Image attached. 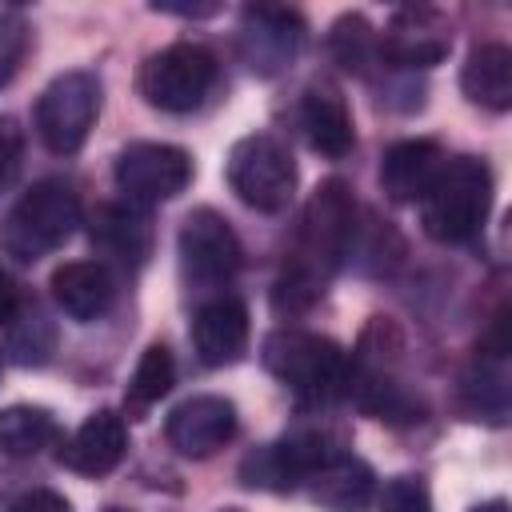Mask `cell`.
I'll use <instances>...</instances> for the list:
<instances>
[{
	"label": "cell",
	"instance_id": "6da1fadb",
	"mask_svg": "<svg viewBox=\"0 0 512 512\" xmlns=\"http://www.w3.org/2000/svg\"><path fill=\"white\" fill-rule=\"evenodd\" d=\"M356 228L360 224H356L352 188L336 176L324 180L304 204L296 244H292L288 260H284V272L272 288L276 312H308L324 296V284L340 272V264L352 252Z\"/></svg>",
	"mask_w": 512,
	"mask_h": 512
},
{
	"label": "cell",
	"instance_id": "7a4b0ae2",
	"mask_svg": "<svg viewBox=\"0 0 512 512\" xmlns=\"http://www.w3.org/2000/svg\"><path fill=\"white\" fill-rule=\"evenodd\" d=\"M492 212V172L476 156H452L420 196V224L440 244H464L480 236Z\"/></svg>",
	"mask_w": 512,
	"mask_h": 512
},
{
	"label": "cell",
	"instance_id": "3957f363",
	"mask_svg": "<svg viewBox=\"0 0 512 512\" xmlns=\"http://www.w3.org/2000/svg\"><path fill=\"white\" fill-rule=\"evenodd\" d=\"M260 360L280 384H288L308 404H328L348 392L352 360L328 336L300 332V328H276L264 336Z\"/></svg>",
	"mask_w": 512,
	"mask_h": 512
},
{
	"label": "cell",
	"instance_id": "277c9868",
	"mask_svg": "<svg viewBox=\"0 0 512 512\" xmlns=\"http://www.w3.org/2000/svg\"><path fill=\"white\" fill-rule=\"evenodd\" d=\"M80 224V196L68 180H36L20 200L8 208L0 224V248L4 256L32 264L48 252H56Z\"/></svg>",
	"mask_w": 512,
	"mask_h": 512
},
{
	"label": "cell",
	"instance_id": "5b68a950",
	"mask_svg": "<svg viewBox=\"0 0 512 512\" xmlns=\"http://www.w3.org/2000/svg\"><path fill=\"white\" fill-rule=\"evenodd\" d=\"M224 176H228V188L256 212H280L296 192L292 152L268 132H252L236 140L228 152Z\"/></svg>",
	"mask_w": 512,
	"mask_h": 512
},
{
	"label": "cell",
	"instance_id": "8992f818",
	"mask_svg": "<svg viewBox=\"0 0 512 512\" xmlns=\"http://www.w3.org/2000/svg\"><path fill=\"white\" fill-rule=\"evenodd\" d=\"M140 96L160 112H192L216 84V56L204 44H168L140 64Z\"/></svg>",
	"mask_w": 512,
	"mask_h": 512
},
{
	"label": "cell",
	"instance_id": "52a82bcc",
	"mask_svg": "<svg viewBox=\"0 0 512 512\" xmlns=\"http://www.w3.org/2000/svg\"><path fill=\"white\" fill-rule=\"evenodd\" d=\"M96 112H100V80L92 72H64L36 100V132L48 152L72 156L84 148Z\"/></svg>",
	"mask_w": 512,
	"mask_h": 512
},
{
	"label": "cell",
	"instance_id": "ba28073f",
	"mask_svg": "<svg viewBox=\"0 0 512 512\" xmlns=\"http://www.w3.org/2000/svg\"><path fill=\"white\" fill-rule=\"evenodd\" d=\"M176 252H180L184 280L196 288H220L244 264V248H240L232 224L216 208H192L184 216L180 236H176Z\"/></svg>",
	"mask_w": 512,
	"mask_h": 512
},
{
	"label": "cell",
	"instance_id": "9c48e42d",
	"mask_svg": "<svg viewBox=\"0 0 512 512\" xmlns=\"http://www.w3.org/2000/svg\"><path fill=\"white\" fill-rule=\"evenodd\" d=\"M340 448L336 436L328 432H288L264 448H256L244 464H240V480L248 488H272V492H288V488H300L308 484V476L328 464Z\"/></svg>",
	"mask_w": 512,
	"mask_h": 512
},
{
	"label": "cell",
	"instance_id": "30bf717a",
	"mask_svg": "<svg viewBox=\"0 0 512 512\" xmlns=\"http://www.w3.org/2000/svg\"><path fill=\"white\" fill-rule=\"evenodd\" d=\"M192 180V156L176 144L136 140L116 156V188L128 204H164Z\"/></svg>",
	"mask_w": 512,
	"mask_h": 512
},
{
	"label": "cell",
	"instance_id": "8fae6325",
	"mask_svg": "<svg viewBox=\"0 0 512 512\" xmlns=\"http://www.w3.org/2000/svg\"><path fill=\"white\" fill-rule=\"evenodd\" d=\"M304 44V20L292 8L256 4L240 12V56L256 76L284 72Z\"/></svg>",
	"mask_w": 512,
	"mask_h": 512
},
{
	"label": "cell",
	"instance_id": "7c38bea8",
	"mask_svg": "<svg viewBox=\"0 0 512 512\" xmlns=\"http://www.w3.org/2000/svg\"><path fill=\"white\" fill-rule=\"evenodd\" d=\"M164 436L180 456L208 460L236 436V408L224 396H188L172 408Z\"/></svg>",
	"mask_w": 512,
	"mask_h": 512
},
{
	"label": "cell",
	"instance_id": "4fadbf2b",
	"mask_svg": "<svg viewBox=\"0 0 512 512\" xmlns=\"http://www.w3.org/2000/svg\"><path fill=\"white\" fill-rule=\"evenodd\" d=\"M448 48V24L432 8H400L380 36V60L392 68H432L448 56Z\"/></svg>",
	"mask_w": 512,
	"mask_h": 512
},
{
	"label": "cell",
	"instance_id": "5bb4252c",
	"mask_svg": "<svg viewBox=\"0 0 512 512\" xmlns=\"http://www.w3.org/2000/svg\"><path fill=\"white\" fill-rule=\"evenodd\" d=\"M128 452V424L120 412H92L68 440H60L56 460L76 476H108Z\"/></svg>",
	"mask_w": 512,
	"mask_h": 512
},
{
	"label": "cell",
	"instance_id": "9a60e30c",
	"mask_svg": "<svg viewBox=\"0 0 512 512\" xmlns=\"http://www.w3.org/2000/svg\"><path fill=\"white\" fill-rule=\"evenodd\" d=\"M296 128L304 136V144L328 160H340L352 152L356 132H352V112L344 104V96L332 84H308L300 92L296 104Z\"/></svg>",
	"mask_w": 512,
	"mask_h": 512
},
{
	"label": "cell",
	"instance_id": "2e32d148",
	"mask_svg": "<svg viewBox=\"0 0 512 512\" xmlns=\"http://www.w3.org/2000/svg\"><path fill=\"white\" fill-rule=\"evenodd\" d=\"M192 344H196L200 364L208 368L236 364L248 348V308L236 296L204 300L192 316Z\"/></svg>",
	"mask_w": 512,
	"mask_h": 512
},
{
	"label": "cell",
	"instance_id": "e0dca14e",
	"mask_svg": "<svg viewBox=\"0 0 512 512\" xmlns=\"http://www.w3.org/2000/svg\"><path fill=\"white\" fill-rule=\"evenodd\" d=\"M48 288H52V300L60 304V312L80 324L100 320L116 300V276L104 260H68L52 272Z\"/></svg>",
	"mask_w": 512,
	"mask_h": 512
},
{
	"label": "cell",
	"instance_id": "ac0fdd59",
	"mask_svg": "<svg viewBox=\"0 0 512 512\" xmlns=\"http://www.w3.org/2000/svg\"><path fill=\"white\" fill-rule=\"evenodd\" d=\"M92 248L112 264L140 268L152 252V220L136 204H100L88 224Z\"/></svg>",
	"mask_w": 512,
	"mask_h": 512
},
{
	"label": "cell",
	"instance_id": "d6986e66",
	"mask_svg": "<svg viewBox=\"0 0 512 512\" xmlns=\"http://www.w3.org/2000/svg\"><path fill=\"white\" fill-rule=\"evenodd\" d=\"M440 164H444V152L436 140H400L380 160V188L396 204H420Z\"/></svg>",
	"mask_w": 512,
	"mask_h": 512
},
{
	"label": "cell",
	"instance_id": "ffe728a7",
	"mask_svg": "<svg viewBox=\"0 0 512 512\" xmlns=\"http://www.w3.org/2000/svg\"><path fill=\"white\" fill-rule=\"evenodd\" d=\"M304 488L312 492V500L324 512H368V504L376 496V476L352 452H336L328 464H320L308 476Z\"/></svg>",
	"mask_w": 512,
	"mask_h": 512
},
{
	"label": "cell",
	"instance_id": "44dd1931",
	"mask_svg": "<svg viewBox=\"0 0 512 512\" xmlns=\"http://www.w3.org/2000/svg\"><path fill=\"white\" fill-rule=\"evenodd\" d=\"M460 88L472 104L508 112L512 108V52L504 44H480L460 68Z\"/></svg>",
	"mask_w": 512,
	"mask_h": 512
},
{
	"label": "cell",
	"instance_id": "7402d4cb",
	"mask_svg": "<svg viewBox=\"0 0 512 512\" xmlns=\"http://www.w3.org/2000/svg\"><path fill=\"white\" fill-rule=\"evenodd\" d=\"M60 444V424L40 404H12L0 412V452L12 460L40 456L44 448Z\"/></svg>",
	"mask_w": 512,
	"mask_h": 512
},
{
	"label": "cell",
	"instance_id": "603a6c76",
	"mask_svg": "<svg viewBox=\"0 0 512 512\" xmlns=\"http://www.w3.org/2000/svg\"><path fill=\"white\" fill-rule=\"evenodd\" d=\"M328 48H332L336 64L356 72V76H368L372 64H380V36L360 12H344L328 28Z\"/></svg>",
	"mask_w": 512,
	"mask_h": 512
},
{
	"label": "cell",
	"instance_id": "cb8c5ba5",
	"mask_svg": "<svg viewBox=\"0 0 512 512\" xmlns=\"http://www.w3.org/2000/svg\"><path fill=\"white\" fill-rule=\"evenodd\" d=\"M176 384V360L164 344H148L132 368V380H128V392H124V404L132 416H140L144 408H152L160 396H168V388Z\"/></svg>",
	"mask_w": 512,
	"mask_h": 512
},
{
	"label": "cell",
	"instance_id": "d4e9b609",
	"mask_svg": "<svg viewBox=\"0 0 512 512\" xmlns=\"http://www.w3.org/2000/svg\"><path fill=\"white\" fill-rule=\"evenodd\" d=\"M464 400L476 416H488V420H504L508 412V372H504V352H492L488 364H472V372L464 376Z\"/></svg>",
	"mask_w": 512,
	"mask_h": 512
},
{
	"label": "cell",
	"instance_id": "484cf974",
	"mask_svg": "<svg viewBox=\"0 0 512 512\" xmlns=\"http://www.w3.org/2000/svg\"><path fill=\"white\" fill-rule=\"evenodd\" d=\"M8 328V348L20 364H44L52 356V344H56V332L48 324V316L36 308V304H20L16 316L4 324Z\"/></svg>",
	"mask_w": 512,
	"mask_h": 512
},
{
	"label": "cell",
	"instance_id": "4316f807",
	"mask_svg": "<svg viewBox=\"0 0 512 512\" xmlns=\"http://www.w3.org/2000/svg\"><path fill=\"white\" fill-rule=\"evenodd\" d=\"M24 52H28V20L16 8H4L0 12V88L20 72Z\"/></svg>",
	"mask_w": 512,
	"mask_h": 512
},
{
	"label": "cell",
	"instance_id": "83f0119b",
	"mask_svg": "<svg viewBox=\"0 0 512 512\" xmlns=\"http://www.w3.org/2000/svg\"><path fill=\"white\" fill-rule=\"evenodd\" d=\"M380 512H432V500H428L424 480H416V476L388 480L384 484V496H380Z\"/></svg>",
	"mask_w": 512,
	"mask_h": 512
},
{
	"label": "cell",
	"instance_id": "f1b7e54d",
	"mask_svg": "<svg viewBox=\"0 0 512 512\" xmlns=\"http://www.w3.org/2000/svg\"><path fill=\"white\" fill-rule=\"evenodd\" d=\"M20 160H24V132L12 116H0V192L16 180Z\"/></svg>",
	"mask_w": 512,
	"mask_h": 512
},
{
	"label": "cell",
	"instance_id": "f546056e",
	"mask_svg": "<svg viewBox=\"0 0 512 512\" xmlns=\"http://www.w3.org/2000/svg\"><path fill=\"white\" fill-rule=\"evenodd\" d=\"M8 512H72V508H68V500H64L60 492H52V488H32V492H20V496L8 504Z\"/></svg>",
	"mask_w": 512,
	"mask_h": 512
},
{
	"label": "cell",
	"instance_id": "4dcf8cb0",
	"mask_svg": "<svg viewBox=\"0 0 512 512\" xmlns=\"http://www.w3.org/2000/svg\"><path fill=\"white\" fill-rule=\"evenodd\" d=\"M16 308H20V292H16V280L0 268V324H8L12 316H16Z\"/></svg>",
	"mask_w": 512,
	"mask_h": 512
},
{
	"label": "cell",
	"instance_id": "1f68e13d",
	"mask_svg": "<svg viewBox=\"0 0 512 512\" xmlns=\"http://www.w3.org/2000/svg\"><path fill=\"white\" fill-rule=\"evenodd\" d=\"M156 12H172V16H212L216 12V4H200V8H192V4H152Z\"/></svg>",
	"mask_w": 512,
	"mask_h": 512
},
{
	"label": "cell",
	"instance_id": "d6a6232c",
	"mask_svg": "<svg viewBox=\"0 0 512 512\" xmlns=\"http://www.w3.org/2000/svg\"><path fill=\"white\" fill-rule=\"evenodd\" d=\"M472 512H508V504H504V500H488V504H480V508H472Z\"/></svg>",
	"mask_w": 512,
	"mask_h": 512
},
{
	"label": "cell",
	"instance_id": "836d02e7",
	"mask_svg": "<svg viewBox=\"0 0 512 512\" xmlns=\"http://www.w3.org/2000/svg\"><path fill=\"white\" fill-rule=\"evenodd\" d=\"M104 512H132V508H104Z\"/></svg>",
	"mask_w": 512,
	"mask_h": 512
},
{
	"label": "cell",
	"instance_id": "e575fe53",
	"mask_svg": "<svg viewBox=\"0 0 512 512\" xmlns=\"http://www.w3.org/2000/svg\"><path fill=\"white\" fill-rule=\"evenodd\" d=\"M220 512H244V508H220Z\"/></svg>",
	"mask_w": 512,
	"mask_h": 512
}]
</instances>
